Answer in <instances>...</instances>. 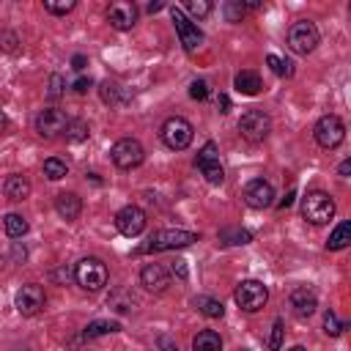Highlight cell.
Returning a JSON list of instances; mask_svg holds the SVG:
<instances>
[{"mask_svg": "<svg viewBox=\"0 0 351 351\" xmlns=\"http://www.w3.org/2000/svg\"><path fill=\"white\" fill-rule=\"evenodd\" d=\"M159 8H165V3H148V5H145L148 14H154V11H159Z\"/></svg>", "mask_w": 351, "mask_h": 351, "instance_id": "48", "label": "cell"}, {"mask_svg": "<svg viewBox=\"0 0 351 351\" xmlns=\"http://www.w3.org/2000/svg\"><path fill=\"white\" fill-rule=\"evenodd\" d=\"M241 351H244V348H241Z\"/></svg>", "mask_w": 351, "mask_h": 351, "instance_id": "50", "label": "cell"}, {"mask_svg": "<svg viewBox=\"0 0 351 351\" xmlns=\"http://www.w3.org/2000/svg\"><path fill=\"white\" fill-rule=\"evenodd\" d=\"M313 137H315V143H318L321 148L332 151V148H337V145L346 140V123H343L337 115H324V118L315 121Z\"/></svg>", "mask_w": 351, "mask_h": 351, "instance_id": "6", "label": "cell"}, {"mask_svg": "<svg viewBox=\"0 0 351 351\" xmlns=\"http://www.w3.org/2000/svg\"><path fill=\"white\" fill-rule=\"evenodd\" d=\"M66 173H69L66 162H60V159H55V156L44 159V176H47L49 181H60V178H63Z\"/></svg>", "mask_w": 351, "mask_h": 351, "instance_id": "28", "label": "cell"}, {"mask_svg": "<svg viewBox=\"0 0 351 351\" xmlns=\"http://www.w3.org/2000/svg\"><path fill=\"white\" fill-rule=\"evenodd\" d=\"M233 299L244 313H258L269 302V288L261 280H241L233 291Z\"/></svg>", "mask_w": 351, "mask_h": 351, "instance_id": "5", "label": "cell"}, {"mask_svg": "<svg viewBox=\"0 0 351 351\" xmlns=\"http://www.w3.org/2000/svg\"><path fill=\"white\" fill-rule=\"evenodd\" d=\"M247 241H252V233L250 230H222L219 233V244H247Z\"/></svg>", "mask_w": 351, "mask_h": 351, "instance_id": "30", "label": "cell"}, {"mask_svg": "<svg viewBox=\"0 0 351 351\" xmlns=\"http://www.w3.org/2000/svg\"><path fill=\"white\" fill-rule=\"evenodd\" d=\"M156 346H159L162 351H178V346H176V343H173L167 335H159V337H156Z\"/></svg>", "mask_w": 351, "mask_h": 351, "instance_id": "40", "label": "cell"}, {"mask_svg": "<svg viewBox=\"0 0 351 351\" xmlns=\"http://www.w3.org/2000/svg\"><path fill=\"white\" fill-rule=\"evenodd\" d=\"M90 85H93L90 77H80V80H74V90H77V93H88Z\"/></svg>", "mask_w": 351, "mask_h": 351, "instance_id": "41", "label": "cell"}, {"mask_svg": "<svg viewBox=\"0 0 351 351\" xmlns=\"http://www.w3.org/2000/svg\"><path fill=\"white\" fill-rule=\"evenodd\" d=\"M71 66H74L77 71H82V69L88 66V58H85V55H74V58H71Z\"/></svg>", "mask_w": 351, "mask_h": 351, "instance_id": "44", "label": "cell"}, {"mask_svg": "<svg viewBox=\"0 0 351 351\" xmlns=\"http://www.w3.org/2000/svg\"><path fill=\"white\" fill-rule=\"evenodd\" d=\"M107 277H110V271H107L101 258H82L74 266V280L82 291H90V293L101 291L107 285Z\"/></svg>", "mask_w": 351, "mask_h": 351, "instance_id": "3", "label": "cell"}, {"mask_svg": "<svg viewBox=\"0 0 351 351\" xmlns=\"http://www.w3.org/2000/svg\"><path fill=\"white\" fill-rule=\"evenodd\" d=\"M110 156H112L115 167H121V170H132V167H137V165L145 159V151H143L140 140H134V137H123V140H118V143L110 148Z\"/></svg>", "mask_w": 351, "mask_h": 351, "instance_id": "9", "label": "cell"}, {"mask_svg": "<svg viewBox=\"0 0 351 351\" xmlns=\"http://www.w3.org/2000/svg\"><path fill=\"white\" fill-rule=\"evenodd\" d=\"M88 134H90V129H88L85 121H69V126H66V140L69 143H82V140H88Z\"/></svg>", "mask_w": 351, "mask_h": 351, "instance_id": "27", "label": "cell"}, {"mask_svg": "<svg viewBox=\"0 0 351 351\" xmlns=\"http://www.w3.org/2000/svg\"><path fill=\"white\" fill-rule=\"evenodd\" d=\"M233 85H236V90L244 93V96H258L261 88H263V82H261V77H258L255 71H239V74L233 77Z\"/></svg>", "mask_w": 351, "mask_h": 351, "instance_id": "21", "label": "cell"}, {"mask_svg": "<svg viewBox=\"0 0 351 351\" xmlns=\"http://www.w3.org/2000/svg\"><path fill=\"white\" fill-rule=\"evenodd\" d=\"M63 88H66V80H63L60 74H52V77H49V88H47V96L55 101V99L63 96Z\"/></svg>", "mask_w": 351, "mask_h": 351, "instance_id": "37", "label": "cell"}, {"mask_svg": "<svg viewBox=\"0 0 351 351\" xmlns=\"http://www.w3.org/2000/svg\"><path fill=\"white\" fill-rule=\"evenodd\" d=\"M244 200L252 208H269L274 203V186L269 181H263V178H255V181H250L244 186Z\"/></svg>", "mask_w": 351, "mask_h": 351, "instance_id": "16", "label": "cell"}, {"mask_svg": "<svg viewBox=\"0 0 351 351\" xmlns=\"http://www.w3.org/2000/svg\"><path fill=\"white\" fill-rule=\"evenodd\" d=\"M348 241H351V222H340V225L329 233V239H326V250L337 252V250L348 247Z\"/></svg>", "mask_w": 351, "mask_h": 351, "instance_id": "24", "label": "cell"}, {"mask_svg": "<svg viewBox=\"0 0 351 351\" xmlns=\"http://www.w3.org/2000/svg\"><path fill=\"white\" fill-rule=\"evenodd\" d=\"M293 197H296V192H293V189H291V192H288V195H285V197H282V200H280V208H288V206H291V203H293Z\"/></svg>", "mask_w": 351, "mask_h": 351, "instance_id": "46", "label": "cell"}, {"mask_svg": "<svg viewBox=\"0 0 351 351\" xmlns=\"http://www.w3.org/2000/svg\"><path fill=\"white\" fill-rule=\"evenodd\" d=\"M266 63L271 66V71H274L277 77H291V74H293L291 63H288V60H282L280 55H266Z\"/></svg>", "mask_w": 351, "mask_h": 351, "instance_id": "33", "label": "cell"}, {"mask_svg": "<svg viewBox=\"0 0 351 351\" xmlns=\"http://www.w3.org/2000/svg\"><path fill=\"white\" fill-rule=\"evenodd\" d=\"M302 217L313 225H326L335 217V200L324 189H313L302 197Z\"/></svg>", "mask_w": 351, "mask_h": 351, "instance_id": "2", "label": "cell"}, {"mask_svg": "<svg viewBox=\"0 0 351 351\" xmlns=\"http://www.w3.org/2000/svg\"><path fill=\"white\" fill-rule=\"evenodd\" d=\"M66 126H69V118H66V112L58 110V107H47V110H41V112L36 115V132H38L44 140L58 137L60 132H66Z\"/></svg>", "mask_w": 351, "mask_h": 351, "instance_id": "12", "label": "cell"}, {"mask_svg": "<svg viewBox=\"0 0 351 351\" xmlns=\"http://www.w3.org/2000/svg\"><path fill=\"white\" fill-rule=\"evenodd\" d=\"M291 307H293V313H296L299 318H310V315L315 313V307H318L315 291H313L310 285L293 288V291H291Z\"/></svg>", "mask_w": 351, "mask_h": 351, "instance_id": "18", "label": "cell"}, {"mask_svg": "<svg viewBox=\"0 0 351 351\" xmlns=\"http://www.w3.org/2000/svg\"><path fill=\"white\" fill-rule=\"evenodd\" d=\"M189 96H192L195 101L208 99V82H206V80H192V85H189Z\"/></svg>", "mask_w": 351, "mask_h": 351, "instance_id": "38", "label": "cell"}, {"mask_svg": "<svg viewBox=\"0 0 351 351\" xmlns=\"http://www.w3.org/2000/svg\"><path fill=\"white\" fill-rule=\"evenodd\" d=\"M112 332H121V324L118 321H90L82 329L85 337H99V335H112Z\"/></svg>", "mask_w": 351, "mask_h": 351, "instance_id": "26", "label": "cell"}, {"mask_svg": "<svg viewBox=\"0 0 351 351\" xmlns=\"http://www.w3.org/2000/svg\"><path fill=\"white\" fill-rule=\"evenodd\" d=\"M173 274H178L181 280H186V263L184 261H173Z\"/></svg>", "mask_w": 351, "mask_h": 351, "instance_id": "43", "label": "cell"}, {"mask_svg": "<svg viewBox=\"0 0 351 351\" xmlns=\"http://www.w3.org/2000/svg\"><path fill=\"white\" fill-rule=\"evenodd\" d=\"M5 129H8V115L0 110V134H5Z\"/></svg>", "mask_w": 351, "mask_h": 351, "instance_id": "47", "label": "cell"}, {"mask_svg": "<svg viewBox=\"0 0 351 351\" xmlns=\"http://www.w3.org/2000/svg\"><path fill=\"white\" fill-rule=\"evenodd\" d=\"M195 167L206 176L208 184H222V181H225V170H222V165H219V154H217V145H214L211 140L197 151Z\"/></svg>", "mask_w": 351, "mask_h": 351, "instance_id": "11", "label": "cell"}, {"mask_svg": "<svg viewBox=\"0 0 351 351\" xmlns=\"http://www.w3.org/2000/svg\"><path fill=\"white\" fill-rule=\"evenodd\" d=\"M222 11H225V19L228 22H241V16H244V3L241 0H228L225 5H222Z\"/></svg>", "mask_w": 351, "mask_h": 351, "instance_id": "32", "label": "cell"}, {"mask_svg": "<svg viewBox=\"0 0 351 351\" xmlns=\"http://www.w3.org/2000/svg\"><path fill=\"white\" fill-rule=\"evenodd\" d=\"M107 22L115 27V30H132L134 22H137V5L134 3H126V0H118L107 8Z\"/></svg>", "mask_w": 351, "mask_h": 351, "instance_id": "15", "label": "cell"}, {"mask_svg": "<svg viewBox=\"0 0 351 351\" xmlns=\"http://www.w3.org/2000/svg\"><path fill=\"white\" fill-rule=\"evenodd\" d=\"M186 11H189L192 16H197V19H203V16L211 14V3H208V0H189V3H186Z\"/></svg>", "mask_w": 351, "mask_h": 351, "instance_id": "36", "label": "cell"}, {"mask_svg": "<svg viewBox=\"0 0 351 351\" xmlns=\"http://www.w3.org/2000/svg\"><path fill=\"white\" fill-rule=\"evenodd\" d=\"M343 329H346V324L337 321V315H335L332 310H326V313H324V332H326L329 337H337Z\"/></svg>", "mask_w": 351, "mask_h": 351, "instance_id": "34", "label": "cell"}, {"mask_svg": "<svg viewBox=\"0 0 351 351\" xmlns=\"http://www.w3.org/2000/svg\"><path fill=\"white\" fill-rule=\"evenodd\" d=\"M337 170H340V176H343V178H348V173H351V159H343Z\"/></svg>", "mask_w": 351, "mask_h": 351, "instance_id": "45", "label": "cell"}, {"mask_svg": "<svg viewBox=\"0 0 351 351\" xmlns=\"http://www.w3.org/2000/svg\"><path fill=\"white\" fill-rule=\"evenodd\" d=\"M192 348L195 351H222V337L214 329H203L192 337Z\"/></svg>", "mask_w": 351, "mask_h": 351, "instance_id": "22", "label": "cell"}, {"mask_svg": "<svg viewBox=\"0 0 351 351\" xmlns=\"http://www.w3.org/2000/svg\"><path fill=\"white\" fill-rule=\"evenodd\" d=\"M55 211L60 214V219L74 222V219L80 217V211H82L80 195H74V192H60V195L55 197Z\"/></svg>", "mask_w": 351, "mask_h": 351, "instance_id": "19", "label": "cell"}, {"mask_svg": "<svg viewBox=\"0 0 351 351\" xmlns=\"http://www.w3.org/2000/svg\"><path fill=\"white\" fill-rule=\"evenodd\" d=\"M3 192H5L8 200L19 203V200H25V197L30 195V181H27L25 176H19V173H11V176L3 181Z\"/></svg>", "mask_w": 351, "mask_h": 351, "instance_id": "20", "label": "cell"}, {"mask_svg": "<svg viewBox=\"0 0 351 351\" xmlns=\"http://www.w3.org/2000/svg\"><path fill=\"white\" fill-rule=\"evenodd\" d=\"M288 351H307L304 346H293V348H288Z\"/></svg>", "mask_w": 351, "mask_h": 351, "instance_id": "49", "label": "cell"}, {"mask_svg": "<svg viewBox=\"0 0 351 351\" xmlns=\"http://www.w3.org/2000/svg\"><path fill=\"white\" fill-rule=\"evenodd\" d=\"M282 318H274V324H271V335H269V351H277L280 346H282Z\"/></svg>", "mask_w": 351, "mask_h": 351, "instance_id": "35", "label": "cell"}, {"mask_svg": "<svg viewBox=\"0 0 351 351\" xmlns=\"http://www.w3.org/2000/svg\"><path fill=\"white\" fill-rule=\"evenodd\" d=\"M217 110L225 115V112H230V99L225 96V93H219V99H217Z\"/></svg>", "mask_w": 351, "mask_h": 351, "instance_id": "42", "label": "cell"}, {"mask_svg": "<svg viewBox=\"0 0 351 351\" xmlns=\"http://www.w3.org/2000/svg\"><path fill=\"white\" fill-rule=\"evenodd\" d=\"M115 228H118V233H123L129 239L140 236L145 230V211L140 206H123L115 214Z\"/></svg>", "mask_w": 351, "mask_h": 351, "instance_id": "14", "label": "cell"}, {"mask_svg": "<svg viewBox=\"0 0 351 351\" xmlns=\"http://www.w3.org/2000/svg\"><path fill=\"white\" fill-rule=\"evenodd\" d=\"M44 304H47V296H44V288L41 285L27 282V285L19 288V293H16V310H19V315H25V318L38 315L44 310Z\"/></svg>", "mask_w": 351, "mask_h": 351, "instance_id": "13", "label": "cell"}, {"mask_svg": "<svg viewBox=\"0 0 351 351\" xmlns=\"http://www.w3.org/2000/svg\"><path fill=\"white\" fill-rule=\"evenodd\" d=\"M239 132L244 140L250 143H261L269 137L271 132V118L263 112V110H247L241 118H239Z\"/></svg>", "mask_w": 351, "mask_h": 351, "instance_id": "8", "label": "cell"}, {"mask_svg": "<svg viewBox=\"0 0 351 351\" xmlns=\"http://www.w3.org/2000/svg\"><path fill=\"white\" fill-rule=\"evenodd\" d=\"M288 47L296 55H310L318 47V27L313 22H307V19L293 22L291 30H288Z\"/></svg>", "mask_w": 351, "mask_h": 351, "instance_id": "7", "label": "cell"}, {"mask_svg": "<svg viewBox=\"0 0 351 351\" xmlns=\"http://www.w3.org/2000/svg\"><path fill=\"white\" fill-rule=\"evenodd\" d=\"M170 16H173V25H176V33H178V38H181V44H184V49L186 52H195L200 44H203V33H200V27L178 8V5H173L170 8Z\"/></svg>", "mask_w": 351, "mask_h": 351, "instance_id": "10", "label": "cell"}, {"mask_svg": "<svg viewBox=\"0 0 351 351\" xmlns=\"http://www.w3.org/2000/svg\"><path fill=\"white\" fill-rule=\"evenodd\" d=\"M3 228H5V233H8L11 239H22V236L27 233V219H25L22 214H5Z\"/></svg>", "mask_w": 351, "mask_h": 351, "instance_id": "25", "label": "cell"}, {"mask_svg": "<svg viewBox=\"0 0 351 351\" xmlns=\"http://www.w3.org/2000/svg\"><path fill=\"white\" fill-rule=\"evenodd\" d=\"M159 134H162V143H165L170 151H184V148L192 143L195 129H192V123H189L186 118L173 115V118H167V121L162 123Z\"/></svg>", "mask_w": 351, "mask_h": 351, "instance_id": "4", "label": "cell"}, {"mask_svg": "<svg viewBox=\"0 0 351 351\" xmlns=\"http://www.w3.org/2000/svg\"><path fill=\"white\" fill-rule=\"evenodd\" d=\"M99 96H101L104 104H118V99H121L118 82H115V80H104V82L99 85Z\"/></svg>", "mask_w": 351, "mask_h": 351, "instance_id": "29", "label": "cell"}, {"mask_svg": "<svg viewBox=\"0 0 351 351\" xmlns=\"http://www.w3.org/2000/svg\"><path fill=\"white\" fill-rule=\"evenodd\" d=\"M192 304L206 315V318H222L225 315V307H222V302L219 299H214V296H206V293H200V296H195L192 299Z\"/></svg>", "mask_w": 351, "mask_h": 351, "instance_id": "23", "label": "cell"}, {"mask_svg": "<svg viewBox=\"0 0 351 351\" xmlns=\"http://www.w3.org/2000/svg\"><path fill=\"white\" fill-rule=\"evenodd\" d=\"M44 8H47L49 14L63 16V14L74 11V8H77V3H74V0H44Z\"/></svg>", "mask_w": 351, "mask_h": 351, "instance_id": "31", "label": "cell"}, {"mask_svg": "<svg viewBox=\"0 0 351 351\" xmlns=\"http://www.w3.org/2000/svg\"><path fill=\"white\" fill-rule=\"evenodd\" d=\"M140 285L151 293H162L170 285V274L162 263H145L143 271H140Z\"/></svg>", "mask_w": 351, "mask_h": 351, "instance_id": "17", "label": "cell"}, {"mask_svg": "<svg viewBox=\"0 0 351 351\" xmlns=\"http://www.w3.org/2000/svg\"><path fill=\"white\" fill-rule=\"evenodd\" d=\"M197 241V233L192 230H181V228H165V230H154L148 236V241L143 247H137V252H162V250H181Z\"/></svg>", "mask_w": 351, "mask_h": 351, "instance_id": "1", "label": "cell"}, {"mask_svg": "<svg viewBox=\"0 0 351 351\" xmlns=\"http://www.w3.org/2000/svg\"><path fill=\"white\" fill-rule=\"evenodd\" d=\"M0 44H3V49L14 52V49H16V36H14V33H3V36H0Z\"/></svg>", "mask_w": 351, "mask_h": 351, "instance_id": "39", "label": "cell"}]
</instances>
